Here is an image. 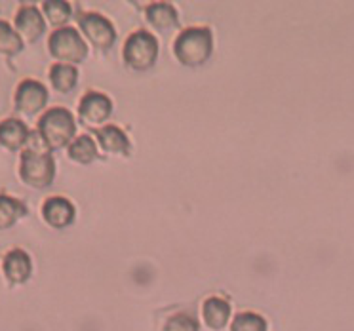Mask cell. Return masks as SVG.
Here are the masks:
<instances>
[{"label": "cell", "mask_w": 354, "mask_h": 331, "mask_svg": "<svg viewBox=\"0 0 354 331\" xmlns=\"http://www.w3.org/2000/svg\"><path fill=\"white\" fill-rule=\"evenodd\" d=\"M19 178L31 189H48L55 179V160L46 145L27 146L21 153Z\"/></svg>", "instance_id": "obj_1"}, {"label": "cell", "mask_w": 354, "mask_h": 331, "mask_svg": "<svg viewBox=\"0 0 354 331\" xmlns=\"http://www.w3.org/2000/svg\"><path fill=\"white\" fill-rule=\"evenodd\" d=\"M177 62L185 67H202L214 54V35L208 27H189L174 44Z\"/></svg>", "instance_id": "obj_2"}, {"label": "cell", "mask_w": 354, "mask_h": 331, "mask_svg": "<svg viewBox=\"0 0 354 331\" xmlns=\"http://www.w3.org/2000/svg\"><path fill=\"white\" fill-rule=\"evenodd\" d=\"M39 138L50 151L71 146L77 133V122L69 108L54 107L46 111L39 120Z\"/></svg>", "instance_id": "obj_3"}, {"label": "cell", "mask_w": 354, "mask_h": 331, "mask_svg": "<svg viewBox=\"0 0 354 331\" xmlns=\"http://www.w3.org/2000/svg\"><path fill=\"white\" fill-rule=\"evenodd\" d=\"M48 52L63 65H78L88 57V44L73 27L55 29L48 40Z\"/></svg>", "instance_id": "obj_4"}, {"label": "cell", "mask_w": 354, "mask_h": 331, "mask_svg": "<svg viewBox=\"0 0 354 331\" xmlns=\"http://www.w3.org/2000/svg\"><path fill=\"white\" fill-rule=\"evenodd\" d=\"M124 63L131 70L145 73L153 67L158 57V42L151 32L138 31L128 37L122 50Z\"/></svg>", "instance_id": "obj_5"}, {"label": "cell", "mask_w": 354, "mask_h": 331, "mask_svg": "<svg viewBox=\"0 0 354 331\" xmlns=\"http://www.w3.org/2000/svg\"><path fill=\"white\" fill-rule=\"evenodd\" d=\"M48 105V90L46 86L40 84L39 80L27 78L24 82H19L14 95V107L19 115L24 116H37L44 111Z\"/></svg>", "instance_id": "obj_6"}, {"label": "cell", "mask_w": 354, "mask_h": 331, "mask_svg": "<svg viewBox=\"0 0 354 331\" xmlns=\"http://www.w3.org/2000/svg\"><path fill=\"white\" fill-rule=\"evenodd\" d=\"M78 25H80V31L86 37V40H90L92 46H95L97 50L107 52L109 48L115 44V27H113V23L109 21L107 17H103L101 14H95V12L84 14L78 19Z\"/></svg>", "instance_id": "obj_7"}, {"label": "cell", "mask_w": 354, "mask_h": 331, "mask_svg": "<svg viewBox=\"0 0 354 331\" xmlns=\"http://www.w3.org/2000/svg\"><path fill=\"white\" fill-rule=\"evenodd\" d=\"M14 31L24 40V44H37L46 31V21L42 16V10L37 6H24L16 14Z\"/></svg>", "instance_id": "obj_8"}, {"label": "cell", "mask_w": 354, "mask_h": 331, "mask_svg": "<svg viewBox=\"0 0 354 331\" xmlns=\"http://www.w3.org/2000/svg\"><path fill=\"white\" fill-rule=\"evenodd\" d=\"M113 113V103L105 93L88 92L80 100L78 116L86 126H101Z\"/></svg>", "instance_id": "obj_9"}, {"label": "cell", "mask_w": 354, "mask_h": 331, "mask_svg": "<svg viewBox=\"0 0 354 331\" xmlns=\"http://www.w3.org/2000/svg\"><path fill=\"white\" fill-rule=\"evenodd\" d=\"M42 219L52 229H67L77 219V209L73 202L63 196H50L42 204Z\"/></svg>", "instance_id": "obj_10"}, {"label": "cell", "mask_w": 354, "mask_h": 331, "mask_svg": "<svg viewBox=\"0 0 354 331\" xmlns=\"http://www.w3.org/2000/svg\"><path fill=\"white\" fill-rule=\"evenodd\" d=\"M2 272L10 284L21 285L29 282L32 274V261L29 254H25L24 249H17V247L10 249L2 259Z\"/></svg>", "instance_id": "obj_11"}, {"label": "cell", "mask_w": 354, "mask_h": 331, "mask_svg": "<svg viewBox=\"0 0 354 331\" xmlns=\"http://www.w3.org/2000/svg\"><path fill=\"white\" fill-rule=\"evenodd\" d=\"M31 130L19 118L12 116V118H6L0 122V146L6 149L8 153L21 151L31 141Z\"/></svg>", "instance_id": "obj_12"}, {"label": "cell", "mask_w": 354, "mask_h": 331, "mask_svg": "<svg viewBox=\"0 0 354 331\" xmlns=\"http://www.w3.org/2000/svg\"><path fill=\"white\" fill-rule=\"evenodd\" d=\"M97 141L101 149L113 156H128L130 153V139L116 126H105L97 130Z\"/></svg>", "instance_id": "obj_13"}, {"label": "cell", "mask_w": 354, "mask_h": 331, "mask_svg": "<svg viewBox=\"0 0 354 331\" xmlns=\"http://www.w3.org/2000/svg\"><path fill=\"white\" fill-rule=\"evenodd\" d=\"M147 21L153 25L156 31L169 32L177 29L179 25V17H177L176 8L166 2H156L147 8Z\"/></svg>", "instance_id": "obj_14"}, {"label": "cell", "mask_w": 354, "mask_h": 331, "mask_svg": "<svg viewBox=\"0 0 354 331\" xmlns=\"http://www.w3.org/2000/svg\"><path fill=\"white\" fill-rule=\"evenodd\" d=\"M202 314H204V322L208 328L219 331L223 330L231 318V305L219 297H209L202 307Z\"/></svg>", "instance_id": "obj_15"}, {"label": "cell", "mask_w": 354, "mask_h": 331, "mask_svg": "<svg viewBox=\"0 0 354 331\" xmlns=\"http://www.w3.org/2000/svg\"><path fill=\"white\" fill-rule=\"evenodd\" d=\"M27 216V208L21 200L12 198L8 194H0V232L8 231Z\"/></svg>", "instance_id": "obj_16"}, {"label": "cell", "mask_w": 354, "mask_h": 331, "mask_svg": "<svg viewBox=\"0 0 354 331\" xmlns=\"http://www.w3.org/2000/svg\"><path fill=\"white\" fill-rule=\"evenodd\" d=\"M50 82L54 86L55 92L71 93L78 82V70L71 65L55 63L50 69Z\"/></svg>", "instance_id": "obj_17"}, {"label": "cell", "mask_w": 354, "mask_h": 331, "mask_svg": "<svg viewBox=\"0 0 354 331\" xmlns=\"http://www.w3.org/2000/svg\"><path fill=\"white\" fill-rule=\"evenodd\" d=\"M69 158L77 164H92L95 158H97V145L90 135H80L69 146Z\"/></svg>", "instance_id": "obj_18"}, {"label": "cell", "mask_w": 354, "mask_h": 331, "mask_svg": "<svg viewBox=\"0 0 354 331\" xmlns=\"http://www.w3.org/2000/svg\"><path fill=\"white\" fill-rule=\"evenodd\" d=\"M42 16L46 17L48 25L62 29L73 16V10H71V4L63 0H46L42 4Z\"/></svg>", "instance_id": "obj_19"}, {"label": "cell", "mask_w": 354, "mask_h": 331, "mask_svg": "<svg viewBox=\"0 0 354 331\" xmlns=\"http://www.w3.org/2000/svg\"><path fill=\"white\" fill-rule=\"evenodd\" d=\"M24 50V40L14 31V27L0 19V55L16 57Z\"/></svg>", "instance_id": "obj_20"}, {"label": "cell", "mask_w": 354, "mask_h": 331, "mask_svg": "<svg viewBox=\"0 0 354 331\" xmlns=\"http://www.w3.org/2000/svg\"><path fill=\"white\" fill-rule=\"evenodd\" d=\"M231 331H267V322L255 312H242L232 320Z\"/></svg>", "instance_id": "obj_21"}, {"label": "cell", "mask_w": 354, "mask_h": 331, "mask_svg": "<svg viewBox=\"0 0 354 331\" xmlns=\"http://www.w3.org/2000/svg\"><path fill=\"white\" fill-rule=\"evenodd\" d=\"M164 331H198V322L191 314H174L169 318Z\"/></svg>", "instance_id": "obj_22"}]
</instances>
